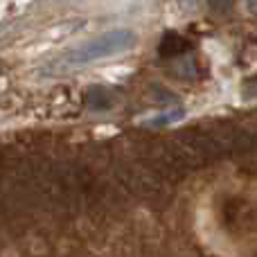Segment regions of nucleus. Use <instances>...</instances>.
<instances>
[{
	"instance_id": "7ed1b4c3",
	"label": "nucleus",
	"mask_w": 257,
	"mask_h": 257,
	"mask_svg": "<svg viewBox=\"0 0 257 257\" xmlns=\"http://www.w3.org/2000/svg\"><path fill=\"white\" fill-rule=\"evenodd\" d=\"M86 104H88V108H93V111H108V108L113 106V97L106 88L93 86V88H88V93H86Z\"/></svg>"
},
{
	"instance_id": "39448f33",
	"label": "nucleus",
	"mask_w": 257,
	"mask_h": 257,
	"mask_svg": "<svg viewBox=\"0 0 257 257\" xmlns=\"http://www.w3.org/2000/svg\"><path fill=\"white\" fill-rule=\"evenodd\" d=\"M232 3L235 0H210V7L217 9V12H228L232 7Z\"/></svg>"
},
{
	"instance_id": "f03ea898",
	"label": "nucleus",
	"mask_w": 257,
	"mask_h": 257,
	"mask_svg": "<svg viewBox=\"0 0 257 257\" xmlns=\"http://www.w3.org/2000/svg\"><path fill=\"white\" fill-rule=\"evenodd\" d=\"M190 48H192V43L187 39H183V36L176 34V32H167L158 43V54L165 59H174V57L185 54Z\"/></svg>"
},
{
	"instance_id": "20e7f679",
	"label": "nucleus",
	"mask_w": 257,
	"mask_h": 257,
	"mask_svg": "<svg viewBox=\"0 0 257 257\" xmlns=\"http://www.w3.org/2000/svg\"><path fill=\"white\" fill-rule=\"evenodd\" d=\"M183 115H185V108H181V106L169 108V111H165V113H160V115H156L154 120H149V122H147V126H154V128L167 126V124H174V122L183 120Z\"/></svg>"
},
{
	"instance_id": "423d86ee",
	"label": "nucleus",
	"mask_w": 257,
	"mask_h": 257,
	"mask_svg": "<svg viewBox=\"0 0 257 257\" xmlns=\"http://www.w3.org/2000/svg\"><path fill=\"white\" fill-rule=\"evenodd\" d=\"M178 3H181V7L185 9V12H190V9L194 12L196 5H199V0H178Z\"/></svg>"
},
{
	"instance_id": "f257e3e1",
	"label": "nucleus",
	"mask_w": 257,
	"mask_h": 257,
	"mask_svg": "<svg viewBox=\"0 0 257 257\" xmlns=\"http://www.w3.org/2000/svg\"><path fill=\"white\" fill-rule=\"evenodd\" d=\"M138 36L136 32L120 27V30H111L106 34L97 36V39L88 41V43L79 45V48L70 50L68 54H63L59 66L63 68H77V66H86V63L99 61V59H108L115 57V54L128 52V50L136 45Z\"/></svg>"
}]
</instances>
